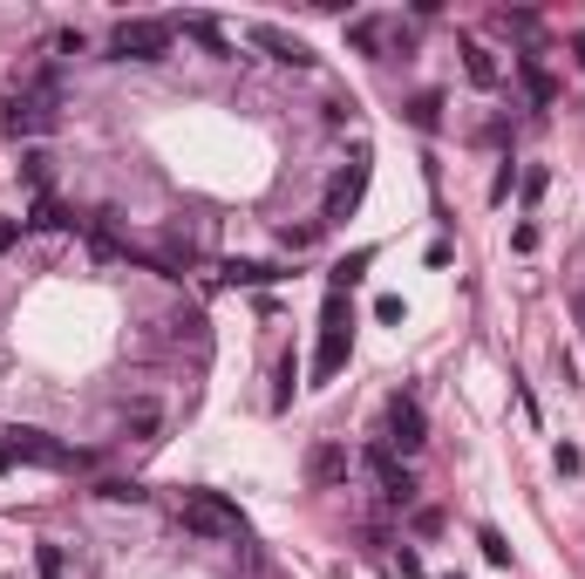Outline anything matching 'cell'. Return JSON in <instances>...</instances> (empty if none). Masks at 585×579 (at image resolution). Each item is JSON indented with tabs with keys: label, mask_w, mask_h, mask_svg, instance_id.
Wrapping results in <instances>:
<instances>
[{
	"label": "cell",
	"mask_w": 585,
	"mask_h": 579,
	"mask_svg": "<svg viewBox=\"0 0 585 579\" xmlns=\"http://www.w3.org/2000/svg\"><path fill=\"white\" fill-rule=\"evenodd\" d=\"M463 75H470L476 89H497V83H504V68H497V55H491V48H476V41L463 48Z\"/></svg>",
	"instance_id": "30bf717a"
},
{
	"label": "cell",
	"mask_w": 585,
	"mask_h": 579,
	"mask_svg": "<svg viewBox=\"0 0 585 579\" xmlns=\"http://www.w3.org/2000/svg\"><path fill=\"white\" fill-rule=\"evenodd\" d=\"M476 539H483V552H491V559H497V566H504V559H511V545H504V539L491 532V525H483V532H476Z\"/></svg>",
	"instance_id": "ffe728a7"
},
{
	"label": "cell",
	"mask_w": 585,
	"mask_h": 579,
	"mask_svg": "<svg viewBox=\"0 0 585 579\" xmlns=\"http://www.w3.org/2000/svg\"><path fill=\"white\" fill-rule=\"evenodd\" d=\"M170 41H177L170 21H123V28L110 35L116 62H164V55H170Z\"/></svg>",
	"instance_id": "277c9868"
},
{
	"label": "cell",
	"mask_w": 585,
	"mask_h": 579,
	"mask_svg": "<svg viewBox=\"0 0 585 579\" xmlns=\"http://www.w3.org/2000/svg\"><path fill=\"white\" fill-rule=\"evenodd\" d=\"M429 443V416L416 395H389V450H402V457H416V450Z\"/></svg>",
	"instance_id": "8992f818"
},
{
	"label": "cell",
	"mask_w": 585,
	"mask_h": 579,
	"mask_svg": "<svg viewBox=\"0 0 585 579\" xmlns=\"http://www.w3.org/2000/svg\"><path fill=\"white\" fill-rule=\"evenodd\" d=\"M572 48H578V62H585V35H578V41H572Z\"/></svg>",
	"instance_id": "603a6c76"
},
{
	"label": "cell",
	"mask_w": 585,
	"mask_h": 579,
	"mask_svg": "<svg viewBox=\"0 0 585 579\" xmlns=\"http://www.w3.org/2000/svg\"><path fill=\"white\" fill-rule=\"evenodd\" d=\"M307 477H314L320 491L341 484V477H347V450H341V443H314V450H307Z\"/></svg>",
	"instance_id": "9c48e42d"
},
{
	"label": "cell",
	"mask_w": 585,
	"mask_h": 579,
	"mask_svg": "<svg viewBox=\"0 0 585 579\" xmlns=\"http://www.w3.org/2000/svg\"><path fill=\"white\" fill-rule=\"evenodd\" d=\"M177 518H185V532L212 539V545H239L245 539V512L232 505V498H218V491H185Z\"/></svg>",
	"instance_id": "7a4b0ae2"
},
{
	"label": "cell",
	"mask_w": 585,
	"mask_h": 579,
	"mask_svg": "<svg viewBox=\"0 0 585 579\" xmlns=\"http://www.w3.org/2000/svg\"><path fill=\"white\" fill-rule=\"evenodd\" d=\"M14 239H21V218H0V253H8Z\"/></svg>",
	"instance_id": "7402d4cb"
},
{
	"label": "cell",
	"mask_w": 585,
	"mask_h": 579,
	"mask_svg": "<svg viewBox=\"0 0 585 579\" xmlns=\"http://www.w3.org/2000/svg\"><path fill=\"white\" fill-rule=\"evenodd\" d=\"M524 89H531V103H551V96H558V89H551V75L531 62V55H524Z\"/></svg>",
	"instance_id": "4fadbf2b"
},
{
	"label": "cell",
	"mask_w": 585,
	"mask_h": 579,
	"mask_svg": "<svg viewBox=\"0 0 585 579\" xmlns=\"http://www.w3.org/2000/svg\"><path fill=\"white\" fill-rule=\"evenodd\" d=\"M409 116H416V130H436V123H443V96H416Z\"/></svg>",
	"instance_id": "5bb4252c"
},
{
	"label": "cell",
	"mask_w": 585,
	"mask_h": 579,
	"mask_svg": "<svg viewBox=\"0 0 585 579\" xmlns=\"http://www.w3.org/2000/svg\"><path fill=\"white\" fill-rule=\"evenodd\" d=\"M368 260H374V253H347V260L334 266V293H341V287H354V280H361V273H368Z\"/></svg>",
	"instance_id": "9a60e30c"
},
{
	"label": "cell",
	"mask_w": 585,
	"mask_h": 579,
	"mask_svg": "<svg viewBox=\"0 0 585 579\" xmlns=\"http://www.w3.org/2000/svg\"><path fill=\"white\" fill-rule=\"evenodd\" d=\"M578 320H585V293H578Z\"/></svg>",
	"instance_id": "cb8c5ba5"
},
{
	"label": "cell",
	"mask_w": 585,
	"mask_h": 579,
	"mask_svg": "<svg viewBox=\"0 0 585 579\" xmlns=\"http://www.w3.org/2000/svg\"><path fill=\"white\" fill-rule=\"evenodd\" d=\"M361 191H368V158H354L347 171H334V178H327V198H320V225H341L354 205H361Z\"/></svg>",
	"instance_id": "5b68a950"
},
{
	"label": "cell",
	"mask_w": 585,
	"mask_h": 579,
	"mask_svg": "<svg viewBox=\"0 0 585 579\" xmlns=\"http://www.w3.org/2000/svg\"><path fill=\"white\" fill-rule=\"evenodd\" d=\"M347 348H354L347 300H341V293H327V307H320V348H314V382H334L341 362H347Z\"/></svg>",
	"instance_id": "3957f363"
},
{
	"label": "cell",
	"mask_w": 585,
	"mask_h": 579,
	"mask_svg": "<svg viewBox=\"0 0 585 579\" xmlns=\"http://www.w3.org/2000/svg\"><path fill=\"white\" fill-rule=\"evenodd\" d=\"M185 28H191L198 41H205V48H225V35H218V21H185Z\"/></svg>",
	"instance_id": "ac0fdd59"
},
{
	"label": "cell",
	"mask_w": 585,
	"mask_h": 579,
	"mask_svg": "<svg viewBox=\"0 0 585 579\" xmlns=\"http://www.w3.org/2000/svg\"><path fill=\"white\" fill-rule=\"evenodd\" d=\"M41 579H62V552L55 545H41Z\"/></svg>",
	"instance_id": "44dd1931"
},
{
	"label": "cell",
	"mask_w": 585,
	"mask_h": 579,
	"mask_svg": "<svg viewBox=\"0 0 585 579\" xmlns=\"http://www.w3.org/2000/svg\"><path fill=\"white\" fill-rule=\"evenodd\" d=\"M225 280H232V287H272V280H279V266H252V260H232V266H225Z\"/></svg>",
	"instance_id": "8fae6325"
},
{
	"label": "cell",
	"mask_w": 585,
	"mask_h": 579,
	"mask_svg": "<svg viewBox=\"0 0 585 579\" xmlns=\"http://www.w3.org/2000/svg\"><path fill=\"white\" fill-rule=\"evenodd\" d=\"M110 505H143V484H103Z\"/></svg>",
	"instance_id": "e0dca14e"
},
{
	"label": "cell",
	"mask_w": 585,
	"mask_h": 579,
	"mask_svg": "<svg viewBox=\"0 0 585 579\" xmlns=\"http://www.w3.org/2000/svg\"><path fill=\"white\" fill-rule=\"evenodd\" d=\"M130 430L150 443V430H157V410H150V402H137V410H130Z\"/></svg>",
	"instance_id": "2e32d148"
},
{
	"label": "cell",
	"mask_w": 585,
	"mask_h": 579,
	"mask_svg": "<svg viewBox=\"0 0 585 579\" xmlns=\"http://www.w3.org/2000/svg\"><path fill=\"white\" fill-rule=\"evenodd\" d=\"M368 470H374V484H381V498H389V505H409V498H416V477H409V464H395L389 443L368 450Z\"/></svg>",
	"instance_id": "52a82bcc"
},
{
	"label": "cell",
	"mask_w": 585,
	"mask_h": 579,
	"mask_svg": "<svg viewBox=\"0 0 585 579\" xmlns=\"http://www.w3.org/2000/svg\"><path fill=\"white\" fill-rule=\"evenodd\" d=\"M28 225H35V232H55V225H62V212H55V205H48V198H41V205H35V218H28Z\"/></svg>",
	"instance_id": "d6986e66"
},
{
	"label": "cell",
	"mask_w": 585,
	"mask_h": 579,
	"mask_svg": "<svg viewBox=\"0 0 585 579\" xmlns=\"http://www.w3.org/2000/svg\"><path fill=\"white\" fill-rule=\"evenodd\" d=\"M252 41H259L272 62H287V68H314V48L300 41V35H287V28H272V21H259V28H252Z\"/></svg>",
	"instance_id": "ba28073f"
},
{
	"label": "cell",
	"mask_w": 585,
	"mask_h": 579,
	"mask_svg": "<svg viewBox=\"0 0 585 579\" xmlns=\"http://www.w3.org/2000/svg\"><path fill=\"white\" fill-rule=\"evenodd\" d=\"M347 41L361 48V55H381V41H389V28H381V21H354V28H347Z\"/></svg>",
	"instance_id": "7c38bea8"
},
{
	"label": "cell",
	"mask_w": 585,
	"mask_h": 579,
	"mask_svg": "<svg viewBox=\"0 0 585 579\" xmlns=\"http://www.w3.org/2000/svg\"><path fill=\"white\" fill-rule=\"evenodd\" d=\"M62 123V75H35L8 96V130L14 137H48Z\"/></svg>",
	"instance_id": "6da1fadb"
}]
</instances>
